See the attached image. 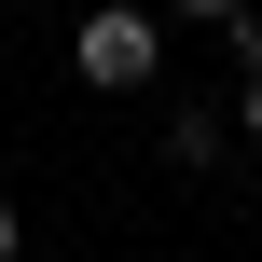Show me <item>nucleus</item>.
Listing matches in <instances>:
<instances>
[{
    "label": "nucleus",
    "mask_w": 262,
    "mask_h": 262,
    "mask_svg": "<svg viewBox=\"0 0 262 262\" xmlns=\"http://www.w3.org/2000/svg\"><path fill=\"white\" fill-rule=\"evenodd\" d=\"M69 55H83V83H97V97H138V83L166 69V14H152V0H97Z\"/></svg>",
    "instance_id": "f257e3e1"
},
{
    "label": "nucleus",
    "mask_w": 262,
    "mask_h": 262,
    "mask_svg": "<svg viewBox=\"0 0 262 262\" xmlns=\"http://www.w3.org/2000/svg\"><path fill=\"white\" fill-rule=\"evenodd\" d=\"M152 14H180V28H235L249 0H152Z\"/></svg>",
    "instance_id": "f03ea898"
},
{
    "label": "nucleus",
    "mask_w": 262,
    "mask_h": 262,
    "mask_svg": "<svg viewBox=\"0 0 262 262\" xmlns=\"http://www.w3.org/2000/svg\"><path fill=\"white\" fill-rule=\"evenodd\" d=\"M235 124H249V138H262V55H249V83H235Z\"/></svg>",
    "instance_id": "7ed1b4c3"
},
{
    "label": "nucleus",
    "mask_w": 262,
    "mask_h": 262,
    "mask_svg": "<svg viewBox=\"0 0 262 262\" xmlns=\"http://www.w3.org/2000/svg\"><path fill=\"white\" fill-rule=\"evenodd\" d=\"M14 249H28V221H14V193H0V262H14Z\"/></svg>",
    "instance_id": "20e7f679"
}]
</instances>
